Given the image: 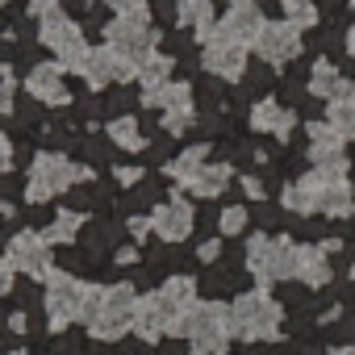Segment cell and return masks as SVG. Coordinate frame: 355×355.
<instances>
[{"mask_svg":"<svg viewBox=\"0 0 355 355\" xmlns=\"http://www.w3.org/2000/svg\"><path fill=\"white\" fill-rule=\"evenodd\" d=\"M171 338H189L193 343V355H226L234 330H230V305H218V301H197L184 318H175Z\"/></svg>","mask_w":355,"mask_h":355,"instance_id":"cell-1","label":"cell"},{"mask_svg":"<svg viewBox=\"0 0 355 355\" xmlns=\"http://www.w3.org/2000/svg\"><path fill=\"white\" fill-rule=\"evenodd\" d=\"M280 322H284V309H280L263 288L239 293L234 305H230V330H234V338H243V343H272V338L280 334Z\"/></svg>","mask_w":355,"mask_h":355,"instance_id":"cell-2","label":"cell"},{"mask_svg":"<svg viewBox=\"0 0 355 355\" xmlns=\"http://www.w3.org/2000/svg\"><path fill=\"white\" fill-rule=\"evenodd\" d=\"M105 42H109L117 55L142 63V59L155 51V42H159V30L150 26V9L138 5V9H130V13H117V17L105 26Z\"/></svg>","mask_w":355,"mask_h":355,"instance_id":"cell-3","label":"cell"},{"mask_svg":"<svg viewBox=\"0 0 355 355\" xmlns=\"http://www.w3.org/2000/svg\"><path fill=\"white\" fill-rule=\"evenodd\" d=\"M38 38H42V46H51V55H59V63L67 71H84L88 42H84V30L63 9H51L38 17Z\"/></svg>","mask_w":355,"mask_h":355,"instance_id":"cell-4","label":"cell"},{"mask_svg":"<svg viewBox=\"0 0 355 355\" xmlns=\"http://www.w3.org/2000/svg\"><path fill=\"white\" fill-rule=\"evenodd\" d=\"M71 184H80V180H76V163H67V155H59V150H42V155H34V163H30L26 201L42 205V201H51V197L67 193Z\"/></svg>","mask_w":355,"mask_h":355,"instance_id":"cell-5","label":"cell"},{"mask_svg":"<svg viewBox=\"0 0 355 355\" xmlns=\"http://www.w3.org/2000/svg\"><path fill=\"white\" fill-rule=\"evenodd\" d=\"M134 309H138L134 284H113V288H105V305H101L96 322L88 326V334L101 338V343H117L125 330H134Z\"/></svg>","mask_w":355,"mask_h":355,"instance_id":"cell-6","label":"cell"},{"mask_svg":"<svg viewBox=\"0 0 355 355\" xmlns=\"http://www.w3.org/2000/svg\"><path fill=\"white\" fill-rule=\"evenodd\" d=\"M80 297H84V284L71 272H51L46 276V318H51V330H63L67 322H80Z\"/></svg>","mask_w":355,"mask_h":355,"instance_id":"cell-7","label":"cell"},{"mask_svg":"<svg viewBox=\"0 0 355 355\" xmlns=\"http://www.w3.org/2000/svg\"><path fill=\"white\" fill-rule=\"evenodd\" d=\"M193 222H197V214H193V205L184 201V189H171V197L150 209V230H155L163 243H184V239L193 234Z\"/></svg>","mask_w":355,"mask_h":355,"instance_id":"cell-8","label":"cell"},{"mask_svg":"<svg viewBox=\"0 0 355 355\" xmlns=\"http://www.w3.org/2000/svg\"><path fill=\"white\" fill-rule=\"evenodd\" d=\"M17 272H26V276H34V280H46L51 272H55V255H51V243H46V234H34V230H21V234H13L9 239V255H5Z\"/></svg>","mask_w":355,"mask_h":355,"instance_id":"cell-9","label":"cell"},{"mask_svg":"<svg viewBox=\"0 0 355 355\" xmlns=\"http://www.w3.org/2000/svg\"><path fill=\"white\" fill-rule=\"evenodd\" d=\"M255 55L268 63V67H280V63H293L301 55V30L284 17V21H263L259 38H255Z\"/></svg>","mask_w":355,"mask_h":355,"instance_id":"cell-10","label":"cell"},{"mask_svg":"<svg viewBox=\"0 0 355 355\" xmlns=\"http://www.w3.org/2000/svg\"><path fill=\"white\" fill-rule=\"evenodd\" d=\"M92 88H109V84H125V80H138V63L134 59H125V55H117L109 42L105 46H96V51H88V59H84V71H80Z\"/></svg>","mask_w":355,"mask_h":355,"instance_id":"cell-11","label":"cell"},{"mask_svg":"<svg viewBox=\"0 0 355 355\" xmlns=\"http://www.w3.org/2000/svg\"><path fill=\"white\" fill-rule=\"evenodd\" d=\"M263 21H268V17L259 13L255 0H230L226 17L218 21V34H222V38H230V42H239V46H255V38H259Z\"/></svg>","mask_w":355,"mask_h":355,"instance_id":"cell-12","label":"cell"},{"mask_svg":"<svg viewBox=\"0 0 355 355\" xmlns=\"http://www.w3.org/2000/svg\"><path fill=\"white\" fill-rule=\"evenodd\" d=\"M201 67L218 80H243L247 76V46L230 42V38H214L205 51H201Z\"/></svg>","mask_w":355,"mask_h":355,"instance_id":"cell-13","label":"cell"},{"mask_svg":"<svg viewBox=\"0 0 355 355\" xmlns=\"http://www.w3.org/2000/svg\"><path fill=\"white\" fill-rule=\"evenodd\" d=\"M171 322H175V313L167 309V301L159 297V288H155L150 297H138V309H134V334H138L142 343H159V338L171 330Z\"/></svg>","mask_w":355,"mask_h":355,"instance_id":"cell-14","label":"cell"},{"mask_svg":"<svg viewBox=\"0 0 355 355\" xmlns=\"http://www.w3.org/2000/svg\"><path fill=\"white\" fill-rule=\"evenodd\" d=\"M63 63H38L30 76H26V88H30V96L34 101H42V105H67L71 101V92L63 88Z\"/></svg>","mask_w":355,"mask_h":355,"instance_id":"cell-15","label":"cell"},{"mask_svg":"<svg viewBox=\"0 0 355 355\" xmlns=\"http://www.w3.org/2000/svg\"><path fill=\"white\" fill-rule=\"evenodd\" d=\"M322 184H326V175L313 167L309 175L293 180V184L280 193V205H284L288 214H297V218H309V214H318V193H322Z\"/></svg>","mask_w":355,"mask_h":355,"instance_id":"cell-16","label":"cell"},{"mask_svg":"<svg viewBox=\"0 0 355 355\" xmlns=\"http://www.w3.org/2000/svg\"><path fill=\"white\" fill-rule=\"evenodd\" d=\"M293 125H297V113H288V109H280L272 96H263L255 109H251V130H272L276 138H284L288 142V134H293Z\"/></svg>","mask_w":355,"mask_h":355,"instance_id":"cell-17","label":"cell"},{"mask_svg":"<svg viewBox=\"0 0 355 355\" xmlns=\"http://www.w3.org/2000/svg\"><path fill=\"white\" fill-rule=\"evenodd\" d=\"M247 272L259 280V284H272L276 276V239H268V234H251L247 239Z\"/></svg>","mask_w":355,"mask_h":355,"instance_id":"cell-18","label":"cell"},{"mask_svg":"<svg viewBox=\"0 0 355 355\" xmlns=\"http://www.w3.org/2000/svg\"><path fill=\"white\" fill-rule=\"evenodd\" d=\"M326 121L343 134V138H355V84H338V92L330 96L326 105Z\"/></svg>","mask_w":355,"mask_h":355,"instance_id":"cell-19","label":"cell"},{"mask_svg":"<svg viewBox=\"0 0 355 355\" xmlns=\"http://www.w3.org/2000/svg\"><path fill=\"white\" fill-rule=\"evenodd\" d=\"M305 134H309V159L313 163H322V159H330V155H343V134L322 117V121H305Z\"/></svg>","mask_w":355,"mask_h":355,"instance_id":"cell-20","label":"cell"},{"mask_svg":"<svg viewBox=\"0 0 355 355\" xmlns=\"http://www.w3.org/2000/svg\"><path fill=\"white\" fill-rule=\"evenodd\" d=\"M197 288H201V284H197L193 276H167L163 288H159V297L167 301V309H171L175 318H184V313L197 305Z\"/></svg>","mask_w":355,"mask_h":355,"instance_id":"cell-21","label":"cell"},{"mask_svg":"<svg viewBox=\"0 0 355 355\" xmlns=\"http://www.w3.org/2000/svg\"><path fill=\"white\" fill-rule=\"evenodd\" d=\"M297 280L309 288H326L330 284V263L322 255V247H297Z\"/></svg>","mask_w":355,"mask_h":355,"instance_id":"cell-22","label":"cell"},{"mask_svg":"<svg viewBox=\"0 0 355 355\" xmlns=\"http://www.w3.org/2000/svg\"><path fill=\"white\" fill-rule=\"evenodd\" d=\"M142 105H155V109H193V84H159V88H142Z\"/></svg>","mask_w":355,"mask_h":355,"instance_id":"cell-23","label":"cell"},{"mask_svg":"<svg viewBox=\"0 0 355 355\" xmlns=\"http://www.w3.org/2000/svg\"><path fill=\"white\" fill-rule=\"evenodd\" d=\"M355 209V197H351V184L347 180H326L322 193H318V214H330V218H347Z\"/></svg>","mask_w":355,"mask_h":355,"instance_id":"cell-24","label":"cell"},{"mask_svg":"<svg viewBox=\"0 0 355 355\" xmlns=\"http://www.w3.org/2000/svg\"><path fill=\"white\" fill-rule=\"evenodd\" d=\"M226 184H230V163H205L184 189H193L197 197H222Z\"/></svg>","mask_w":355,"mask_h":355,"instance_id":"cell-25","label":"cell"},{"mask_svg":"<svg viewBox=\"0 0 355 355\" xmlns=\"http://www.w3.org/2000/svg\"><path fill=\"white\" fill-rule=\"evenodd\" d=\"M205 155H209V146H184L180 155H171V159H167V175H175L180 184H189L193 175L205 167Z\"/></svg>","mask_w":355,"mask_h":355,"instance_id":"cell-26","label":"cell"},{"mask_svg":"<svg viewBox=\"0 0 355 355\" xmlns=\"http://www.w3.org/2000/svg\"><path fill=\"white\" fill-rule=\"evenodd\" d=\"M171 55H159V51H150L142 63H138V80H142V88H159V84H167V76H171Z\"/></svg>","mask_w":355,"mask_h":355,"instance_id":"cell-27","label":"cell"},{"mask_svg":"<svg viewBox=\"0 0 355 355\" xmlns=\"http://www.w3.org/2000/svg\"><path fill=\"white\" fill-rule=\"evenodd\" d=\"M109 142L121 146V150H142V134H138V121L130 113H117L109 121Z\"/></svg>","mask_w":355,"mask_h":355,"instance_id":"cell-28","label":"cell"},{"mask_svg":"<svg viewBox=\"0 0 355 355\" xmlns=\"http://www.w3.org/2000/svg\"><path fill=\"white\" fill-rule=\"evenodd\" d=\"M175 21L193 26V30L209 26L214 21V0H175Z\"/></svg>","mask_w":355,"mask_h":355,"instance_id":"cell-29","label":"cell"},{"mask_svg":"<svg viewBox=\"0 0 355 355\" xmlns=\"http://www.w3.org/2000/svg\"><path fill=\"white\" fill-rule=\"evenodd\" d=\"M80 230H84V218H80L76 209H63V214H55V222H51L42 234H46V243L55 247V243H71Z\"/></svg>","mask_w":355,"mask_h":355,"instance_id":"cell-30","label":"cell"},{"mask_svg":"<svg viewBox=\"0 0 355 355\" xmlns=\"http://www.w3.org/2000/svg\"><path fill=\"white\" fill-rule=\"evenodd\" d=\"M338 84H343V76L334 71V63L318 59V63L309 67V92H313V96H334V92H338Z\"/></svg>","mask_w":355,"mask_h":355,"instance_id":"cell-31","label":"cell"},{"mask_svg":"<svg viewBox=\"0 0 355 355\" xmlns=\"http://www.w3.org/2000/svg\"><path fill=\"white\" fill-rule=\"evenodd\" d=\"M101 305H105V288H101V284H84V297H80V322L92 326L96 313H101Z\"/></svg>","mask_w":355,"mask_h":355,"instance_id":"cell-32","label":"cell"},{"mask_svg":"<svg viewBox=\"0 0 355 355\" xmlns=\"http://www.w3.org/2000/svg\"><path fill=\"white\" fill-rule=\"evenodd\" d=\"M197 125V109H171L167 117H163V130L167 134H184V130H193Z\"/></svg>","mask_w":355,"mask_h":355,"instance_id":"cell-33","label":"cell"},{"mask_svg":"<svg viewBox=\"0 0 355 355\" xmlns=\"http://www.w3.org/2000/svg\"><path fill=\"white\" fill-rule=\"evenodd\" d=\"M218 230H222V234H243V230H247V209H243V205H230V209H222V218H218Z\"/></svg>","mask_w":355,"mask_h":355,"instance_id":"cell-34","label":"cell"},{"mask_svg":"<svg viewBox=\"0 0 355 355\" xmlns=\"http://www.w3.org/2000/svg\"><path fill=\"white\" fill-rule=\"evenodd\" d=\"M297 30H309V26H318V5H301V9H293V13H284Z\"/></svg>","mask_w":355,"mask_h":355,"instance_id":"cell-35","label":"cell"},{"mask_svg":"<svg viewBox=\"0 0 355 355\" xmlns=\"http://www.w3.org/2000/svg\"><path fill=\"white\" fill-rule=\"evenodd\" d=\"M13 288H17V268L9 259H0V297H9Z\"/></svg>","mask_w":355,"mask_h":355,"instance_id":"cell-36","label":"cell"},{"mask_svg":"<svg viewBox=\"0 0 355 355\" xmlns=\"http://www.w3.org/2000/svg\"><path fill=\"white\" fill-rule=\"evenodd\" d=\"M13 76L9 80H0V113H17V105H13Z\"/></svg>","mask_w":355,"mask_h":355,"instance_id":"cell-37","label":"cell"},{"mask_svg":"<svg viewBox=\"0 0 355 355\" xmlns=\"http://www.w3.org/2000/svg\"><path fill=\"white\" fill-rule=\"evenodd\" d=\"M113 180L130 189V184H138V180H142V167H113Z\"/></svg>","mask_w":355,"mask_h":355,"instance_id":"cell-38","label":"cell"},{"mask_svg":"<svg viewBox=\"0 0 355 355\" xmlns=\"http://www.w3.org/2000/svg\"><path fill=\"white\" fill-rule=\"evenodd\" d=\"M197 259H201V263H218V259H222V243H218V239H209V243H201V251H197Z\"/></svg>","mask_w":355,"mask_h":355,"instance_id":"cell-39","label":"cell"},{"mask_svg":"<svg viewBox=\"0 0 355 355\" xmlns=\"http://www.w3.org/2000/svg\"><path fill=\"white\" fill-rule=\"evenodd\" d=\"M243 193L255 197V201H263V180H259V175H243Z\"/></svg>","mask_w":355,"mask_h":355,"instance_id":"cell-40","label":"cell"},{"mask_svg":"<svg viewBox=\"0 0 355 355\" xmlns=\"http://www.w3.org/2000/svg\"><path fill=\"white\" fill-rule=\"evenodd\" d=\"M13 167V146H9V138L5 134H0V175H5Z\"/></svg>","mask_w":355,"mask_h":355,"instance_id":"cell-41","label":"cell"},{"mask_svg":"<svg viewBox=\"0 0 355 355\" xmlns=\"http://www.w3.org/2000/svg\"><path fill=\"white\" fill-rule=\"evenodd\" d=\"M130 234H134V239H146V234H155V230H150V218H130Z\"/></svg>","mask_w":355,"mask_h":355,"instance_id":"cell-42","label":"cell"},{"mask_svg":"<svg viewBox=\"0 0 355 355\" xmlns=\"http://www.w3.org/2000/svg\"><path fill=\"white\" fill-rule=\"evenodd\" d=\"M205 288H214V293H226V288H230V276H226V272H214V276L205 280Z\"/></svg>","mask_w":355,"mask_h":355,"instance_id":"cell-43","label":"cell"},{"mask_svg":"<svg viewBox=\"0 0 355 355\" xmlns=\"http://www.w3.org/2000/svg\"><path fill=\"white\" fill-rule=\"evenodd\" d=\"M9 330H13V334H26V330H30V318H26L21 309H17V313H9Z\"/></svg>","mask_w":355,"mask_h":355,"instance_id":"cell-44","label":"cell"},{"mask_svg":"<svg viewBox=\"0 0 355 355\" xmlns=\"http://www.w3.org/2000/svg\"><path fill=\"white\" fill-rule=\"evenodd\" d=\"M105 5L113 9V13H130V9H138L142 0H105Z\"/></svg>","mask_w":355,"mask_h":355,"instance_id":"cell-45","label":"cell"},{"mask_svg":"<svg viewBox=\"0 0 355 355\" xmlns=\"http://www.w3.org/2000/svg\"><path fill=\"white\" fill-rule=\"evenodd\" d=\"M259 222H263V226H276V209H272V205H259Z\"/></svg>","mask_w":355,"mask_h":355,"instance_id":"cell-46","label":"cell"},{"mask_svg":"<svg viewBox=\"0 0 355 355\" xmlns=\"http://www.w3.org/2000/svg\"><path fill=\"white\" fill-rule=\"evenodd\" d=\"M84 150H88V159H105V142H88Z\"/></svg>","mask_w":355,"mask_h":355,"instance_id":"cell-47","label":"cell"},{"mask_svg":"<svg viewBox=\"0 0 355 355\" xmlns=\"http://www.w3.org/2000/svg\"><path fill=\"white\" fill-rule=\"evenodd\" d=\"M134 259H138V251H134V247H121V251H117V263H134Z\"/></svg>","mask_w":355,"mask_h":355,"instance_id":"cell-48","label":"cell"},{"mask_svg":"<svg viewBox=\"0 0 355 355\" xmlns=\"http://www.w3.org/2000/svg\"><path fill=\"white\" fill-rule=\"evenodd\" d=\"M343 46H347V55H351V59H355V26H351V30H347V34H343Z\"/></svg>","mask_w":355,"mask_h":355,"instance_id":"cell-49","label":"cell"},{"mask_svg":"<svg viewBox=\"0 0 355 355\" xmlns=\"http://www.w3.org/2000/svg\"><path fill=\"white\" fill-rule=\"evenodd\" d=\"M113 109H130V96L125 92H113Z\"/></svg>","mask_w":355,"mask_h":355,"instance_id":"cell-50","label":"cell"},{"mask_svg":"<svg viewBox=\"0 0 355 355\" xmlns=\"http://www.w3.org/2000/svg\"><path fill=\"white\" fill-rule=\"evenodd\" d=\"M284 5V13H293V9H301V5H309V0H280Z\"/></svg>","mask_w":355,"mask_h":355,"instance_id":"cell-51","label":"cell"},{"mask_svg":"<svg viewBox=\"0 0 355 355\" xmlns=\"http://www.w3.org/2000/svg\"><path fill=\"white\" fill-rule=\"evenodd\" d=\"M330 355H355V343H343V347H334Z\"/></svg>","mask_w":355,"mask_h":355,"instance_id":"cell-52","label":"cell"},{"mask_svg":"<svg viewBox=\"0 0 355 355\" xmlns=\"http://www.w3.org/2000/svg\"><path fill=\"white\" fill-rule=\"evenodd\" d=\"M9 355H30V351H21V347H13V351H9Z\"/></svg>","mask_w":355,"mask_h":355,"instance_id":"cell-53","label":"cell"},{"mask_svg":"<svg viewBox=\"0 0 355 355\" xmlns=\"http://www.w3.org/2000/svg\"><path fill=\"white\" fill-rule=\"evenodd\" d=\"M351 280H355V259H351Z\"/></svg>","mask_w":355,"mask_h":355,"instance_id":"cell-54","label":"cell"},{"mask_svg":"<svg viewBox=\"0 0 355 355\" xmlns=\"http://www.w3.org/2000/svg\"><path fill=\"white\" fill-rule=\"evenodd\" d=\"M0 5H9V0H0Z\"/></svg>","mask_w":355,"mask_h":355,"instance_id":"cell-55","label":"cell"},{"mask_svg":"<svg viewBox=\"0 0 355 355\" xmlns=\"http://www.w3.org/2000/svg\"><path fill=\"white\" fill-rule=\"evenodd\" d=\"M351 9H355V0H351Z\"/></svg>","mask_w":355,"mask_h":355,"instance_id":"cell-56","label":"cell"}]
</instances>
